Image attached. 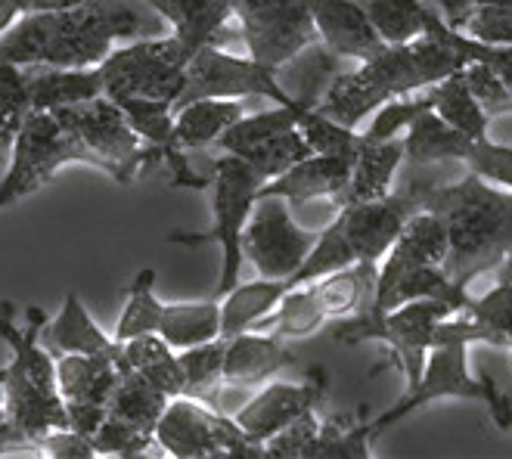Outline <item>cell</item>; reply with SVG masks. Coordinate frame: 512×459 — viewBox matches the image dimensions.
<instances>
[{"instance_id": "41", "label": "cell", "mask_w": 512, "mask_h": 459, "mask_svg": "<svg viewBox=\"0 0 512 459\" xmlns=\"http://www.w3.org/2000/svg\"><path fill=\"white\" fill-rule=\"evenodd\" d=\"M115 103L122 106V112L128 115L131 128L140 134V140L162 152V162L171 149H180V146H174V109H171V103L140 100V97H118Z\"/></svg>"}, {"instance_id": "53", "label": "cell", "mask_w": 512, "mask_h": 459, "mask_svg": "<svg viewBox=\"0 0 512 459\" xmlns=\"http://www.w3.org/2000/svg\"><path fill=\"white\" fill-rule=\"evenodd\" d=\"M19 450L38 453L32 441H28L25 435H19V432H16V425L10 422V416H7L4 404H0V456H4V453H19Z\"/></svg>"}, {"instance_id": "15", "label": "cell", "mask_w": 512, "mask_h": 459, "mask_svg": "<svg viewBox=\"0 0 512 459\" xmlns=\"http://www.w3.org/2000/svg\"><path fill=\"white\" fill-rule=\"evenodd\" d=\"M423 298L450 301L463 311L466 301H469V292L450 280L441 264L419 261L395 242V246L388 249V255L379 261L373 308L391 311V308H401V304H407V301H423Z\"/></svg>"}, {"instance_id": "54", "label": "cell", "mask_w": 512, "mask_h": 459, "mask_svg": "<svg viewBox=\"0 0 512 459\" xmlns=\"http://www.w3.org/2000/svg\"><path fill=\"white\" fill-rule=\"evenodd\" d=\"M497 273H500V277H506V280H512V252L503 258V264L497 267Z\"/></svg>"}, {"instance_id": "32", "label": "cell", "mask_w": 512, "mask_h": 459, "mask_svg": "<svg viewBox=\"0 0 512 459\" xmlns=\"http://www.w3.org/2000/svg\"><path fill=\"white\" fill-rule=\"evenodd\" d=\"M329 323L323 304L314 292V283L295 286L289 289L274 311H270L255 329L261 332H274L280 339H308L317 329H323Z\"/></svg>"}, {"instance_id": "27", "label": "cell", "mask_w": 512, "mask_h": 459, "mask_svg": "<svg viewBox=\"0 0 512 459\" xmlns=\"http://www.w3.org/2000/svg\"><path fill=\"white\" fill-rule=\"evenodd\" d=\"M286 292H289L286 280H270V277H258L252 283L239 280L227 295L218 298L221 301V339L255 329L270 311L277 308Z\"/></svg>"}, {"instance_id": "2", "label": "cell", "mask_w": 512, "mask_h": 459, "mask_svg": "<svg viewBox=\"0 0 512 459\" xmlns=\"http://www.w3.org/2000/svg\"><path fill=\"white\" fill-rule=\"evenodd\" d=\"M398 190L416 208H432L447 221L450 246L441 267L460 289L469 292L475 277L497 270L512 252V190L494 187L469 168L457 180H407Z\"/></svg>"}, {"instance_id": "29", "label": "cell", "mask_w": 512, "mask_h": 459, "mask_svg": "<svg viewBox=\"0 0 512 459\" xmlns=\"http://www.w3.org/2000/svg\"><path fill=\"white\" fill-rule=\"evenodd\" d=\"M122 363H125V373H137L149 379L168 397L184 394L180 360L159 332H146V335H137V339L122 342Z\"/></svg>"}, {"instance_id": "34", "label": "cell", "mask_w": 512, "mask_h": 459, "mask_svg": "<svg viewBox=\"0 0 512 459\" xmlns=\"http://www.w3.org/2000/svg\"><path fill=\"white\" fill-rule=\"evenodd\" d=\"M168 401H171V397L165 391H159L149 379H143L137 373H125L122 379H118V385H115V391L109 397L106 413L143 428V432L156 435V425H159Z\"/></svg>"}, {"instance_id": "52", "label": "cell", "mask_w": 512, "mask_h": 459, "mask_svg": "<svg viewBox=\"0 0 512 459\" xmlns=\"http://www.w3.org/2000/svg\"><path fill=\"white\" fill-rule=\"evenodd\" d=\"M66 413H69V425L81 435H94L100 422L106 419V407L100 404H66Z\"/></svg>"}, {"instance_id": "23", "label": "cell", "mask_w": 512, "mask_h": 459, "mask_svg": "<svg viewBox=\"0 0 512 459\" xmlns=\"http://www.w3.org/2000/svg\"><path fill=\"white\" fill-rule=\"evenodd\" d=\"M149 7L193 53L205 44H218V35L233 19L230 0H149Z\"/></svg>"}, {"instance_id": "31", "label": "cell", "mask_w": 512, "mask_h": 459, "mask_svg": "<svg viewBox=\"0 0 512 459\" xmlns=\"http://www.w3.org/2000/svg\"><path fill=\"white\" fill-rule=\"evenodd\" d=\"M429 97H432V109L447 121L450 128H457L463 137H469V140H485L488 137L491 112L472 97V90L466 87L460 72L432 84Z\"/></svg>"}, {"instance_id": "4", "label": "cell", "mask_w": 512, "mask_h": 459, "mask_svg": "<svg viewBox=\"0 0 512 459\" xmlns=\"http://www.w3.org/2000/svg\"><path fill=\"white\" fill-rule=\"evenodd\" d=\"M25 317V329L16 326V304L0 301V339L13 351L10 363L0 370V388H4V410L16 432L38 450L44 435L69 425V413L56 388V357L41 345V326L47 317L38 304H32Z\"/></svg>"}, {"instance_id": "17", "label": "cell", "mask_w": 512, "mask_h": 459, "mask_svg": "<svg viewBox=\"0 0 512 459\" xmlns=\"http://www.w3.org/2000/svg\"><path fill=\"white\" fill-rule=\"evenodd\" d=\"M305 7L317 28V44H323V50L336 59L364 63L385 47L357 0H305Z\"/></svg>"}, {"instance_id": "42", "label": "cell", "mask_w": 512, "mask_h": 459, "mask_svg": "<svg viewBox=\"0 0 512 459\" xmlns=\"http://www.w3.org/2000/svg\"><path fill=\"white\" fill-rule=\"evenodd\" d=\"M32 112L28 100V72L13 63H0V159L10 156L22 121Z\"/></svg>"}, {"instance_id": "25", "label": "cell", "mask_w": 512, "mask_h": 459, "mask_svg": "<svg viewBox=\"0 0 512 459\" xmlns=\"http://www.w3.org/2000/svg\"><path fill=\"white\" fill-rule=\"evenodd\" d=\"M469 146H472L469 137H463L457 128H450L435 109H426L404 131V168H432L438 162L463 165Z\"/></svg>"}, {"instance_id": "24", "label": "cell", "mask_w": 512, "mask_h": 459, "mask_svg": "<svg viewBox=\"0 0 512 459\" xmlns=\"http://www.w3.org/2000/svg\"><path fill=\"white\" fill-rule=\"evenodd\" d=\"M25 72H28V100H32L35 112H56L63 106H75V103L103 97L100 66H90V69L35 66Z\"/></svg>"}, {"instance_id": "20", "label": "cell", "mask_w": 512, "mask_h": 459, "mask_svg": "<svg viewBox=\"0 0 512 459\" xmlns=\"http://www.w3.org/2000/svg\"><path fill=\"white\" fill-rule=\"evenodd\" d=\"M122 376V348L115 354H56V388L66 404L109 407V397Z\"/></svg>"}, {"instance_id": "43", "label": "cell", "mask_w": 512, "mask_h": 459, "mask_svg": "<svg viewBox=\"0 0 512 459\" xmlns=\"http://www.w3.org/2000/svg\"><path fill=\"white\" fill-rule=\"evenodd\" d=\"M463 311L494 335L497 348L512 345V280L497 273V283L485 295H469Z\"/></svg>"}, {"instance_id": "38", "label": "cell", "mask_w": 512, "mask_h": 459, "mask_svg": "<svg viewBox=\"0 0 512 459\" xmlns=\"http://www.w3.org/2000/svg\"><path fill=\"white\" fill-rule=\"evenodd\" d=\"M354 261H357L354 258V249H351V242L345 236V227H342L339 214H336V221L329 224L326 230L317 233L308 258L301 261V267L292 273L286 283H289V289L305 286V283H314V280L326 277V273H336V270H342V267H348Z\"/></svg>"}, {"instance_id": "48", "label": "cell", "mask_w": 512, "mask_h": 459, "mask_svg": "<svg viewBox=\"0 0 512 459\" xmlns=\"http://www.w3.org/2000/svg\"><path fill=\"white\" fill-rule=\"evenodd\" d=\"M90 441H94V450L97 456L100 453H112V456H143L149 447L156 444V435L153 432H143V428L118 419L112 413H106V419L100 422V428L94 435H90Z\"/></svg>"}, {"instance_id": "8", "label": "cell", "mask_w": 512, "mask_h": 459, "mask_svg": "<svg viewBox=\"0 0 512 459\" xmlns=\"http://www.w3.org/2000/svg\"><path fill=\"white\" fill-rule=\"evenodd\" d=\"M193 50L177 41L174 35H153L118 44L103 63V94L109 100L118 97H140V100H162L171 103L184 90L187 63Z\"/></svg>"}, {"instance_id": "26", "label": "cell", "mask_w": 512, "mask_h": 459, "mask_svg": "<svg viewBox=\"0 0 512 459\" xmlns=\"http://www.w3.org/2000/svg\"><path fill=\"white\" fill-rule=\"evenodd\" d=\"M243 115V100H193L174 109V146L184 152L215 146Z\"/></svg>"}, {"instance_id": "11", "label": "cell", "mask_w": 512, "mask_h": 459, "mask_svg": "<svg viewBox=\"0 0 512 459\" xmlns=\"http://www.w3.org/2000/svg\"><path fill=\"white\" fill-rule=\"evenodd\" d=\"M270 100V103H298L301 97L289 94L277 72L255 63L252 56H233L218 44H205L193 53L184 75V90L174 100V109L193 100Z\"/></svg>"}, {"instance_id": "45", "label": "cell", "mask_w": 512, "mask_h": 459, "mask_svg": "<svg viewBox=\"0 0 512 459\" xmlns=\"http://www.w3.org/2000/svg\"><path fill=\"white\" fill-rule=\"evenodd\" d=\"M432 109V97H429V87L426 90H416V94H404L382 103L373 115H370V125L367 131H360L364 140H395L404 137V131L410 128V121Z\"/></svg>"}, {"instance_id": "55", "label": "cell", "mask_w": 512, "mask_h": 459, "mask_svg": "<svg viewBox=\"0 0 512 459\" xmlns=\"http://www.w3.org/2000/svg\"><path fill=\"white\" fill-rule=\"evenodd\" d=\"M506 360H509V370H512V345L506 348Z\"/></svg>"}, {"instance_id": "49", "label": "cell", "mask_w": 512, "mask_h": 459, "mask_svg": "<svg viewBox=\"0 0 512 459\" xmlns=\"http://www.w3.org/2000/svg\"><path fill=\"white\" fill-rule=\"evenodd\" d=\"M463 165L475 171L478 177H485L488 183H494V187L512 190V146L497 143L491 137L472 140Z\"/></svg>"}, {"instance_id": "9", "label": "cell", "mask_w": 512, "mask_h": 459, "mask_svg": "<svg viewBox=\"0 0 512 459\" xmlns=\"http://www.w3.org/2000/svg\"><path fill=\"white\" fill-rule=\"evenodd\" d=\"M156 447L174 459H264V447L249 441L233 416L187 394L168 401L156 425Z\"/></svg>"}, {"instance_id": "33", "label": "cell", "mask_w": 512, "mask_h": 459, "mask_svg": "<svg viewBox=\"0 0 512 459\" xmlns=\"http://www.w3.org/2000/svg\"><path fill=\"white\" fill-rule=\"evenodd\" d=\"M224 345L227 339H212L177 354L180 373H184V394L218 410H221V388H224Z\"/></svg>"}, {"instance_id": "39", "label": "cell", "mask_w": 512, "mask_h": 459, "mask_svg": "<svg viewBox=\"0 0 512 459\" xmlns=\"http://www.w3.org/2000/svg\"><path fill=\"white\" fill-rule=\"evenodd\" d=\"M233 156L243 159L264 183L280 177L283 171H289L292 165H298L301 159L311 156V146L305 140V134H301L298 128H289L277 137H267L243 152H233Z\"/></svg>"}, {"instance_id": "1", "label": "cell", "mask_w": 512, "mask_h": 459, "mask_svg": "<svg viewBox=\"0 0 512 459\" xmlns=\"http://www.w3.org/2000/svg\"><path fill=\"white\" fill-rule=\"evenodd\" d=\"M149 0H84L78 7L22 13L0 35V63L22 69H90L118 47L165 32Z\"/></svg>"}, {"instance_id": "47", "label": "cell", "mask_w": 512, "mask_h": 459, "mask_svg": "<svg viewBox=\"0 0 512 459\" xmlns=\"http://www.w3.org/2000/svg\"><path fill=\"white\" fill-rule=\"evenodd\" d=\"M320 422L323 419L317 416V407L295 416L274 438L264 441V459H308L320 435Z\"/></svg>"}, {"instance_id": "16", "label": "cell", "mask_w": 512, "mask_h": 459, "mask_svg": "<svg viewBox=\"0 0 512 459\" xmlns=\"http://www.w3.org/2000/svg\"><path fill=\"white\" fill-rule=\"evenodd\" d=\"M416 205L404 190H391L382 199L373 202H357V205H342L336 208L339 221L345 227V236L354 249L357 261H382L388 249L395 246L404 221L410 218V211Z\"/></svg>"}, {"instance_id": "7", "label": "cell", "mask_w": 512, "mask_h": 459, "mask_svg": "<svg viewBox=\"0 0 512 459\" xmlns=\"http://www.w3.org/2000/svg\"><path fill=\"white\" fill-rule=\"evenodd\" d=\"M53 115L84 152V165L109 174L122 187H131L143 171L162 165V152L140 140L122 106L106 94L87 103L63 106Z\"/></svg>"}, {"instance_id": "44", "label": "cell", "mask_w": 512, "mask_h": 459, "mask_svg": "<svg viewBox=\"0 0 512 459\" xmlns=\"http://www.w3.org/2000/svg\"><path fill=\"white\" fill-rule=\"evenodd\" d=\"M298 131L305 134L311 152H323V156H354L360 146V131L339 125L317 106H308L298 115Z\"/></svg>"}, {"instance_id": "12", "label": "cell", "mask_w": 512, "mask_h": 459, "mask_svg": "<svg viewBox=\"0 0 512 459\" xmlns=\"http://www.w3.org/2000/svg\"><path fill=\"white\" fill-rule=\"evenodd\" d=\"M230 7L249 56L274 72L317 44L305 0H230Z\"/></svg>"}, {"instance_id": "28", "label": "cell", "mask_w": 512, "mask_h": 459, "mask_svg": "<svg viewBox=\"0 0 512 459\" xmlns=\"http://www.w3.org/2000/svg\"><path fill=\"white\" fill-rule=\"evenodd\" d=\"M162 339L174 348L184 351L202 342L221 339V301H174L162 308V320L156 329Z\"/></svg>"}, {"instance_id": "21", "label": "cell", "mask_w": 512, "mask_h": 459, "mask_svg": "<svg viewBox=\"0 0 512 459\" xmlns=\"http://www.w3.org/2000/svg\"><path fill=\"white\" fill-rule=\"evenodd\" d=\"M401 171H404V137H395V140L360 137L354 165H351V180L339 199V208L388 196L395 190Z\"/></svg>"}, {"instance_id": "50", "label": "cell", "mask_w": 512, "mask_h": 459, "mask_svg": "<svg viewBox=\"0 0 512 459\" xmlns=\"http://www.w3.org/2000/svg\"><path fill=\"white\" fill-rule=\"evenodd\" d=\"M460 78L466 81V87L472 90V97L485 106L491 115L494 112H509L512 109V97L506 84L497 78V72L485 63H478V59H469V63H463L460 69Z\"/></svg>"}, {"instance_id": "5", "label": "cell", "mask_w": 512, "mask_h": 459, "mask_svg": "<svg viewBox=\"0 0 512 459\" xmlns=\"http://www.w3.org/2000/svg\"><path fill=\"white\" fill-rule=\"evenodd\" d=\"M435 401H481L503 432H512V397L491 376L472 373L469 345H438L429 351L419 379L410 382L407 391L388 410L370 419L373 435L379 438L385 428L398 425L401 419L413 416L416 410H423Z\"/></svg>"}, {"instance_id": "13", "label": "cell", "mask_w": 512, "mask_h": 459, "mask_svg": "<svg viewBox=\"0 0 512 459\" xmlns=\"http://www.w3.org/2000/svg\"><path fill=\"white\" fill-rule=\"evenodd\" d=\"M317 230H305L280 196H258L249 224L243 230V258L258 270V277L289 280L308 258Z\"/></svg>"}, {"instance_id": "6", "label": "cell", "mask_w": 512, "mask_h": 459, "mask_svg": "<svg viewBox=\"0 0 512 459\" xmlns=\"http://www.w3.org/2000/svg\"><path fill=\"white\" fill-rule=\"evenodd\" d=\"M261 177L233 152H224L212 162V227L208 230H177L168 236L171 246H208L221 249V277L212 298L227 295L243 280V230L258 202Z\"/></svg>"}, {"instance_id": "46", "label": "cell", "mask_w": 512, "mask_h": 459, "mask_svg": "<svg viewBox=\"0 0 512 459\" xmlns=\"http://www.w3.org/2000/svg\"><path fill=\"white\" fill-rule=\"evenodd\" d=\"M450 28L494 47H512V7L506 4H472L466 13H460Z\"/></svg>"}, {"instance_id": "3", "label": "cell", "mask_w": 512, "mask_h": 459, "mask_svg": "<svg viewBox=\"0 0 512 459\" xmlns=\"http://www.w3.org/2000/svg\"><path fill=\"white\" fill-rule=\"evenodd\" d=\"M435 13L423 38L410 44H385L376 56L357 63V69L336 72L314 106L323 115L336 118L339 125L357 131L360 121H367L382 103L416 94V90H426L460 72L466 59L435 28Z\"/></svg>"}, {"instance_id": "19", "label": "cell", "mask_w": 512, "mask_h": 459, "mask_svg": "<svg viewBox=\"0 0 512 459\" xmlns=\"http://www.w3.org/2000/svg\"><path fill=\"white\" fill-rule=\"evenodd\" d=\"M292 363L295 354L280 335L261 329L236 332L224 345V388H258Z\"/></svg>"}, {"instance_id": "18", "label": "cell", "mask_w": 512, "mask_h": 459, "mask_svg": "<svg viewBox=\"0 0 512 459\" xmlns=\"http://www.w3.org/2000/svg\"><path fill=\"white\" fill-rule=\"evenodd\" d=\"M354 156H323V152H311L308 159H301L280 177L261 183L258 196H280L289 205H305V202H333L339 208V199L351 180Z\"/></svg>"}, {"instance_id": "40", "label": "cell", "mask_w": 512, "mask_h": 459, "mask_svg": "<svg viewBox=\"0 0 512 459\" xmlns=\"http://www.w3.org/2000/svg\"><path fill=\"white\" fill-rule=\"evenodd\" d=\"M398 246L404 252H410L413 258H419V261L444 264L447 246H450L447 221L432 208H413L410 218L404 221L401 236H398Z\"/></svg>"}, {"instance_id": "51", "label": "cell", "mask_w": 512, "mask_h": 459, "mask_svg": "<svg viewBox=\"0 0 512 459\" xmlns=\"http://www.w3.org/2000/svg\"><path fill=\"white\" fill-rule=\"evenodd\" d=\"M38 450L53 456V459H94L97 456L94 441H90L87 435H81V432H75L72 425L56 428V432L44 435Z\"/></svg>"}, {"instance_id": "22", "label": "cell", "mask_w": 512, "mask_h": 459, "mask_svg": "<svg viewBox=\"0 0 512 459\" xmlns=\"http://www.w3.org/2000/svg\"><path fill=\"white\" fill-rule=\"evenodd\" d=\"M41 345L53 357L56 354H115L122 348V342H115L112 335H106L94 323V317L84 308L78 292H66L59 314L41 326Z\"/></svg>"}, {"instance_id": "30", "label": "cell", "mask_w": 512, "mask_h": 459, "mask_svg": "<svg viewBox=\"0 0 512 459\" xmlns=\"http://www.w3.org/2000/svg\"><path fill=\"white\" fill-rule=\"evenodd\" d=\"M385 44H410L429 32L432 0H357Z\"/></svg>"}, {"instance_id": "35", "label": "cell", "mask_w": 512, "mask_h": 459, "mask_svg": "<svg viewBox=\"0 0 512 459\" xmlns=\"http://www.w3.org/2000/svg\"><path fill=\"white\" fill-rule=\"evenodd\" d=\"M308 106H314V103H308V100H298V103H289V106L274 103V109H261V112H252V115H243L233 128H227L221 134V140L215 146L221 152H243V149H249V146H255V143H261L267 137H277V134H283L289 128H298V115L305 112Z\"/></svg>"}, {"instance_id": "36", "label": "cell", "mask_w": 512, "mask_h": 459, "mask_svg": "<svg viewBox=\"0 0 512 459\" xmlns=\"http://www.w3.org/2000/svg\"><path fill=\"white\" fill-rule=\"evenodd\" d=\"M162 308H165V301H159V295H156V267L137 270V277L128 286L125 311L115 323L112 339L128 342V339H137V335L156 332L159 320H162Z\"/></svg>"}, {"instance_id": "14", "label": "cell", "mask_w": 512, "mask_h": 459, "mask_svg": "<svg viewBox=\"0 0 512 459\" xmlns=\"http://www.w3.org/2000/svg\"><path fill=\"white\" fill-rule=\"evenodd\" d=\"M326 388H329V373L323 366H314L305 376V382H264L233 413V422L243 428L249 441L264 447V441L274 438L295 416L314 410L326 397Z\"/></svg>"}, {"instance_id": "37", "label": "cell", "mask_w": 512, "mask_h": 459, "mask_svg": "<svg viewBox=\"0 0 512 459\" xmlns=\"http://www.w3.org/2000/svg\"><path fill=\"white\" fill-rule=\"evenodd\" d=\"M373 428L370 419L333 416L320 422V435L308 459H370L373 456Z\"/></svg>"}, {"instance_id": "10", "label": "cell", "mask_w": 512, "mask_h": 459, "mask_svg": "<svg viewBox=\"0 0 512 459\" xmlns=\"http://www.w3.org/2000/svg\"><path fill=\"white\" fill-rule=\"evenodd\" d=\"M66 165H84V152L53 112H28L10 149L7 174L0 177V211L35 196Z\"/></svg>"}]
</instances>
